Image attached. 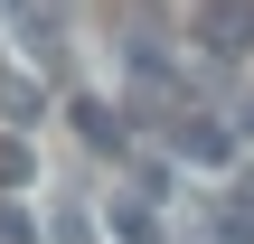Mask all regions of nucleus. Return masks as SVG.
I'll return each instance as SVG.
<instances>
[{
    "label": "nucleus",
    "mask_w": 254,
    "mask_h": 244,
    "mask_svg": "<svg viewBox=\"0 0 254 244\" xmlns=\"http://www.w3.org/2000/svg\"><path fill=\"white\" fill-rule=\"evenodd\" d=\"M47 244H94V216H85V207H57V216H47Z\"/></svg>",
    "instance_id": "6"
},
{
    "label": "nucleus",
    "mask_w": 254,
    "mask_h": 244,
    "mask_svg": "<svg viewBox=\"0 0 254 244\" xmlns=\"http://www.w3.org/2000/svg\"><path fill=\"white\" fill-rule=\"evenodd\" d=\"M38 113H47V85H38V75H19V66H0V122L19 132V122H38Z\"/></svg>",
    "instance_id": "4"
},
{
    "label": "nucleus",
    "mask_w": 254,
    "mask_h": 244,
    "mask_svg": "<svg viewBox=\"0 0 254 244\" xmlns=\"http://www.w3.org/2000/svg\"><path fill=\"white\" fill-rule=\"evenodd\" d=\"M28 169H38V160H28V141H19V132H0V188H19Z\"/></svg>",
    "instance_id": "7"
},
{
    "label": "nucleus",
    "mask_w": 254,
    "mask_h": 244,
    "mask_svg": "<svg viewBox=\"0 0 254 244\" xmlns=\"http://www.w3.org/2000/svg\"><path fill=\"white\" fill-rule=\"evenodd\" d=\"M236 122L226 113H198V103H170V150L189 160V169H236Z\"/></svg>",
    "instance_id": "1"
},
{
    "label": "nucleus",
    "mask_w": 254,
    "mask_h": 244,
    "mask_svg": "<svg viewBox=\"0 0 254 244\" xmlns=\"http://www.w3.org/2000/svg\"><path fill=\"white\" fill-rule=\"evenodd\" d=\"M28 9H38V0H0V19H28Z\"/></svg>",
    "instance_id": "9"
},
{
    "label": "nucleus",
    "mask_w": 254,
    "mask_h": 244,
    "mask_svg": "<svg viewBox=\"0 0 254 244\" xmlns=\"http://www.w3.org/2000/svg\"><path fill=\"white\" fill-rule=\"evenodd\" d=\"M236 207H254V169H245V188H236Z\"/></svg>",
    "instance_id": "11"
},
{
    "label": "nucleus",
    "mask_w": 254,
    "mask_h": 244,
    "mask_svg": "<svg viewBox=\"0 0 254 244\" xmlns=\"http://www.w3.org/2000/svg\"><path fill=\"white\" fill-rule=\"evenodd\" d=\"M123 244H170V226H160V207L151 197H113V216H104Z\"/></svg>",
    "instance_id": "5"
},
{
    "label": "nucleus",
    "mask_w": 254,
    "mask_h": 244,
    "mask_svg": "<svg viewBox=\"0 0 254 244\" xmlns=\"http://www.w3.org/2000/svg\"><path fill=\"white\" fill-rule=\"evenodd\" d=\"M198 56H254V0H189Z\"/></svg>",
    "instance_id": "2"
},
{
    "label": "nucleus",
    "mask_w": 254,
    "mask_h": 244,
    "mask_svg": "<svg viewBox=\"0 0 254 244\" xmlns=\"http://www.w3.org/2000/svg\"><path fill=\"white\" fill-rule=\"evenodd\" d=\"M0 244H38V226H28V207H0Z\"/></svg>",
    "instance_id": "8"
},
{
    "label": "nucleus",
    "mask_w": 254,
    "mask_h": 244,
    "mask_svg": "<svg viewBox=\"0 0 254 244\" xmlns=\"http://www.w3.org/2000/svg\"><path fill=\"white\" fill-rule=\"evenodd\" d=\"M66 122H75V132H85V150H104V160H123V141H132V132H123V113H113L104 94H75V103H66Z\"/></svg>",
    "instance_id": "3"
},
{
    "label": "nucleus",
    "mask_w": 254,
    "mask_h": 244,
    "mask_svg": "<svg viewBox=\"0 0 254 244\" xmlns=\"http://www.w3.org/2000/svg\"><path fill=\"white\" fill-rule=\"evenodd\" d=\"M236 132H245V141H254V94H245V113H236Z\"/></svg>",
    "instance_id": "10"
}]
</instances>
